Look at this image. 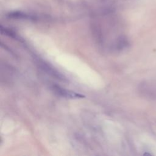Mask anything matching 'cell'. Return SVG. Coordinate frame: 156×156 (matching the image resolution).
Here are the masks:
<instances>
[{"label":"cell","instance_id":"obj_1","mask_svg":"<svg viewBox=\"0 0 156 156\" xmlns=\"http://www.w3.org/2000/svg\"><path fill=\"white\" fill-rule=\"evenodd\" d=\"M52 89L53 90L54 92L57 95L66 98H70V99H79V98H83L85 96L82 94L79 93H77L76 92L66 90L60 87L58 85H54L52 87Z\"/></svg>","mask_w":156,"mask_h":156},{"label":"cell","instance_id":"obj_2","mask_svg":"<svg viewBox=\"0 0 156 156\" xmlns=\"http://www.w3.org/2000/svg\"><path fill=\"white\" fill-rule=\"evenodd\" d=\"M7 16L10 18H15V19H27V20L35 19V17L20 11L11 12L9 13V14L7 15Z\"/></svg>","mask_w":156,"mask_h":156}]
</instances>
